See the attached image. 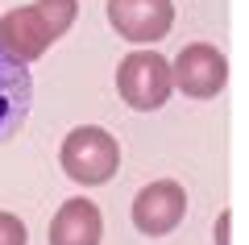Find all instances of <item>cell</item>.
I'll return each mask as SVG.
<instances>
[{
    "instance_id": "obj_1",
    "label": "cell",
    "mask_w": 249,
    "mask_h": 245,
    "mask_svg": "<svg viewBox=\"0 0 249 245\" xmlns=\"http://www.w3.org/2000/svg\"><path fill=\"white\" fill-rule=\"evenodd\" d=\"M79 17V0H34V4H17L13 13L0 17V50L13 62L29 67L54 46Z\"/></svg>"
},
{
    "instance_id": "obj_2",
    "label": "cell",
    "mask_w": 249,
    "mask_h": 245,
    "mask_svg": "<svg viewBox=\"0 0 249 245\" xmlns=\"http://www.w3.org/2000/svg\"><path fill=\"white\" fill-rule=\"evenodd\" d=\"M58 162L67 170V179H75L83 187H100L121 170V141L100 125H79L62 137Z\"/></svg>"
},
{
    "instance_id": "obj_3",
    "label": "cell",
    "mask_w": 249,
    "mask_h": 245,
    "mask_svg": "<svg viewBox=\"0 0 249 245\" xmlns=\"http://www.w3.org/2000/svg\"><path fill=\"white\" fill-rule=\"evenodd\" d=\"M116 92L133 113H154L170 100L175 79H170V62L158 50H129L116 67Z\"/></svg>"
},
{
    "instance_id": "obj_4",
    "label": "cell",
    "mask_w": 249,
    "mask_h": 245,
    "mask_svg": "<svg viewBox=\"0 0 249 245\" xmlns=\"http://www.w3.org/2000/svg\"><path fill=\"white\" fill-rule=\"evenodd\" d=\"M170 79H175V88L191 100H212L224 92L229 83V62L216 46L208 42H191L178 50V58L170 62Z\"/></svg>"
},
{
    "instance_id": "obj_5",
    "label": "cell",
    "mask_w": 249,
    "mask_h": 245,
    "mask_svg": "<svg viewBox=\"0 0 249 245\" xmlns=\"http://www.w3.org/2000/svg\"><path fill=\"white\" fill-rule=\"evenodd\" d=\"M108 25L133 46H154L175 25L170 0H108Z\"/></svg>"
},
{
    "instance_id": "obj_6",
    "label": "cell",
    "mask_w": 249,
    "mask_h": 245,
    "mask_svg": "<svg viewBox=\"0 0 249 245\" xmlns=\"http://www.w3.org/2000/svg\"><path fill=\"white\" fill-rule=\"evenodd\" d=\"M187 216V191L175 179H154L133 195V225L145 237H166Z\"/></svg>"
},
{
    "instance_id": "obj_7",
    "label": "cell",
    "mask_w": 249,
    "mask_h": 245,
    "mask_svg": "<svg viewBox=\"0 0 249 245\" xmlns=\"http://www.w3.org/2000/svg\"><path fill=\"white\" fill-rule=\"evenodd\" d=\"M29 108H34V79L29 67L13 62L9 54L0 50V146L21 133V125L29 121Z\"/></svg>"
},
{
    "instance_id": "obj_8",
    "label": "cell",
    "mask_w": 249,
    "mask_h": 245,
    "mask_svg": "<svg viewBox=\"0 0 249 245\" xmlns=\"http://www.w3.org/2000/svg\"><path fill=\"white\" fill-rule=\"evenodd\" d=\"M100 237H104V216L83 195L67 200L50 220V245H100Z\"/></svg>"
},
{
    "instance_id": "obj_9",
    "label": "cell",
    "mask_w": 249,
    "mask_h": 245,
    "mask_svg": "<svg viewBox=\"0 0 249 245\" xmlns=\"http://www.w3.org/2000/svg\"><path fill=\"white\" fill-rule=\"evenodd\" d=\"M29 233L25 225H21V216H13V212H0V245H25Z\"/></svg>"
},
{
    "instance_id": "obj_10",
    "label": "cell",
    "mask_w": 249,
    "mask_h": 245,
    "mask_svg": "<svg viewBox=\"0 0 249 245\" xmlns=\"http://www.w3.org/2000/svg\"><path fill=\"white\" fill-rule=\"evenodd\" d=\"M229 225H232V212H220V220H216V245H229Z\"/></svg>"
}]
</instances>
